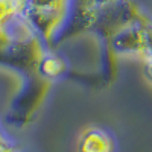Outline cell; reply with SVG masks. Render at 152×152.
<instances>
[{
    "mask_svg": "<svg viewBox=\"0 0 152 152\" xmlns=\"http://www.w3.org/2000/svg\"><path fill=\"white\" fill-rule=\"evenodd\" d=\"M116 151V140L110 131L90 126L87 128L78 142V152H114Z\"/></svg>",
    "mask_w": 152,
    "mask_h": 152,
    "instance_id": "6da1fadb",
    "label": "cell"
},
{
    "mask_svg": "<svg viewBox=\"0 0 152 152\" xmlns=\"http://www.w3.org/2000/svg\"><path fill=\"white\" fill-rule=\"evenodd\" d=\"M43 66V73L47 76H58V73L61 72V66L62 62L56 58V56H46L41 62Z\"/></svg>",
    "mask_w": 152,
    "mask_h": 152,
    "instance_id": "7a4b0ae2",
    "label": "cell"
},
{
    "mask_svg": "<svg viewBox=\"0 0 152 152\" xmlns=\"http://www.w3.org/2000/svg\"><path fill=\"white\" fill-rule=\"evenodd\" d=\"M0 152H20L17 148H14L8 140H5V138L2 137L0 138Z\"/></svg>",
    "mask_w": 152,
    "mask_h": 152,
    "instance_id": "3957f363",
    "label": "cell"
},
{
    "mask_svg": "<svg viewBox=\"0 0 152 152\" xmlns=\"http://www.w3.org/2000/svg\"><path fill=\"white\" fill-rule=\"evenodd\" d=\"M0 138H2V134H0Z\"/></svg>",
    "mask_w": 152,
    "mask_h": 152,
    "instance_id": "277c9868",
    "label": "cell"
}]
</instances>
